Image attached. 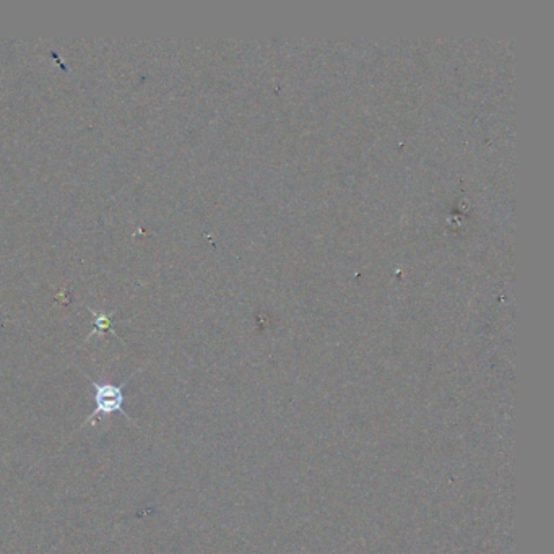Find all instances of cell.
I'll return each mask as SVG.
<instances>
[{"instance_id": "cell-1", "label": "cell", "mask_w": 554, "mask_h": 554, "mask_svg": "<svg viewBox=\"0 0 554 554\" xmlns=\"http://www.w3.org/2000/svg\"><path fill=\"white\" fill-rule=\"evenodd\" d=\"M131 379L132 378H127L124 384H121V386H114V384H110V382H96V380L90 379L91 387L95 390V411L88 418L87 423L91 424V421L98 415L110 416L112 413H123L125 418H129V416L125 415L123 407H124V389L127 386V382Z\"/></svg>"}, {"instance_id": "cell-2", "label": "cell", "mask_w": 554, "mask_h": 554, "mask_svg": "<svg viewBox=\"0 0 554 554\" xmlns=\"http://www.w3.org/2000/svg\"><path fill=\"white\" fill-rule=\"evenodd\" d=\"M90 309V313L93 315V330H91V334L88 336H95V334H102V332H108L111 330L114 336H117L116 330H114V325H112V317H114V314L116 311H112V313H100V311H93L91 307H88Z\"/></svg>"}]
</instances>
